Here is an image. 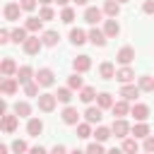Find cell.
Wrapping results in <instances>:
<instances>
[{
  "label": "cell",
  "mask_w": 154,
  "mask_h": 154,
  "mask_svg": "<svg viewBox=\"0 0 154 154\" xmlns=\"http://www.w3.org/2000/svg\"><path fill=\"white\" fill-rule=\"evenodd\" d=\"M55 2H58V5H63V7H67V2H70V0H55Z\"/></svg>",
  "instance_id": "51"
},
{
  "label": "cell",
  "mask_w": 154,
  "mask_h": 154,
  "mask_svg": "<svg viewBox=\"0 0 154 154\" xmlns=\"http://www.w3.org/2000/svg\"><path fill=\"white\" fill-rule=\"evenodd\" d=\"M38 2H41V5H51L53 0H38Z\"/></svg>",
  "instance_id": "52"
},
{
  "label": "cell",
  "mask_w": 154,
  "mask_h": 154,
  "mask_svg": "<svg viewBox=\"0 0 154 154\" xmlns=\"http://www.w3.org/2000/svg\"><path fill=\"white\" fill-rule=\"evenodd\" d=\"M38 87H41L38 82H29V84H24V94H26V96H36V94H38Z\"/></svg>",
  "instance_id": "39"
},
{
  "label": "cell",
  "mask_w": 154,
  "mask_h": 154,
  "mask_svg": "<svg viewBox=\"0 0 154 154\" xmlns=\"http://www.w3.org/2000/svg\"><path fill=\"white\" fill-rule=\"evenodd\" d=\"M17 125H19V116L17 113H5L2 116V130L5 132H14Z\"/></svg>",
  "instance_id": "8"
},
{
  "label": "cell",
  "mask_w": 154,
  "mask_h": 154,
  "mask_svg": "<svg viewBox=\"0 0 154 154\" xmlns=\"http://www.w3.org/2000/svg\"><path fill=\"white\" fill-rule=\"evenodd\" d=\"M142 147H144L147 154H152V152H154V137H144V144H142Z\"/></svg>",
  "instance_id": "44"
},
{
  "label": "cell",
  "mask_w": 154,
  "mask_h": 154,
  "mask_svg": "<svg viewBox=\"0 0 154 154\" xmlns=\"http://www.w3.org/2000/svg\"><path fill=\"white\" fill-rule=\"evenodd\" d=\"M70 154H84V152H79V149H72V152H70Z\"/></svg>",
  "instance_id": "54"
},
{
  "label": "cell",
  "mask_w": 154,
  "mask_h": 154,
  "mask_svg": "<svg viewBox=\"0 0 154 154\" xmlns=\"http://www.w3.org/2000/svg\"><path fill=\"white\" fill-rule=\"evenodd\" d=\"M51 154H67V149H65L63 144H55V147L51 149Z\"/></svg>",
  "instance_id": "47"
},
{
  "label": "cell",
  "mask_w": 154,
  "mask_h": 154,
  "mask_svg": "<svg viewBox=\"0 0 154 154\" xmlns=\"http://www.w3.org/2000/svg\"><path fill=\"white\" fill-rule=\"evenodd\" d=\"M0 72H2L5 77H12V75L17 72V63H14L12 58H5V60L0 63Z\"/></svg>",
  "instance_id": "21"
},
{
  "label": "cell",
  "mask_w": 154,
  "mask_h": 154,
  "mask_svg": "<svg viewBox=\"0 0 154 154\" xmlns=\"http://www.w3.org/2000/svg\"><path fill=\"white\" fill-rule=\"evenodd\" d=\"M55 96H58V101H60V103H70V101H72V91H70V87L58 89V94H55Z\"/></svg>",
  "instance_id": "33"
},
{
  "label": "cell",
  "mask_w": 154,
  "mask_h": 154,
  "mask_svg": "<svg viewBox=\"0 0 154 154\" xmlns=\"http://www.w3.org/2000/svg\"><path fill=\"white\" fill-rule=\"evenodd\" d=\"M142 12H144V14H154V0H144Z\"/></svg>",
  "instance_id": "43"
},
{
  "label": "cell",
  "mask_w": 154,
  "mask_h": 154,
  "mask_svg": "<svg viewBox=\"0 0 154 154\" xmlns=\"http://www.w3.org/2000/svg\"><path fill=\"white\" fill-rule=\"evenodd\" d=\"M101 14H103V12H101L99 7H87V10H84V22H87V24H96V22H101Z\"/></svg>",
  "instance_id": "16"
},
{
  "label": "cell",
  "mask_w": 154,
  "mask_h": 154,
  "mask_svg": "<svg viewBox=\"0 0 154 154\" xmlns=\"http://www.w3.org/2000/svg\"><path fill=\"white\" fill-rule=\"evenodd\" d=\"M106 154H125L123 149H111V152H106Z\"/></svg>",
  "instance_id": "49"
},
{
  "label": "cell",
  "mask_w": 154,
  "mask_h": 154,
  "mask_svg": "<svg viewBox=\"0 0 154 154\" xmlns=\"http://www.w3.org/2000/svg\"><path fill=\"white\" fill-rule=\"evenodd\" d=\"M94 99H96V89H94V87H82V89H79V101L91 103Z\"/></svg>",
  "instance_id": "24"
},
{
  "label": "cell",
  "mask_w": 154,
  "mask_h": 154,
  "mask_svg": "<svg viewBox=\"0 0 154 154\" xmlns=\"http://www.w3.org/2000/svg\"><path fill=\"white\" fill-rule=\"evenodd\" d=\"M132 135H135V137H149V125H147V123H137V125L132 128Z\"/></svg>",
  "instance_id": "35"
},
{
  "label": "cell",
  "mask_w": 154,
  "mask_h": 154,
  "mask_svg": "<svg viewBox=\"0 0 154 154\" xmlns=\"http://www.w3.org/2000/svg\"><path fill=\"white\" fill-rule=\"evenodd\" d=\"M55 103H58V96L55 94H38V108L43 113H51L55 108Z\"/></svg>",
  "instance_id": "1"
},
{
  "label": "cell",
  "mask_w": 154,
  "mask_h": 154,
  "mask_svg": "<svg viewBox=\"0 0 154 154\" xmlns=\"http://www.w3.org/2000/svg\"><path fill=\"white\" fill-rule=\"evenodd\" d=\"M103 34H106L108 38H116V36L120 34V24H118L113 17H111V19H106V22H103Z\"/></svg>",
  "instance_id": "11"
},
{
  "label": "cell",
  "mask_w": 154,
  "mask_h": 154,
  "mask_svg": "<svg viewBox=\"0 0 154 154\" xmlns=\"http://www.w3.org/2000/svg\"><path fill=\"white\" fill-rule=\"evenodd\" d=\"M106 38H108V36L103 34V29H96V26H94V29L89 31V41H91L94 46H99V48L106 46Z\"/></svg>",
  "instance_id": "15"
},
{
  "label": "cell",
  "mask_w": 154,
  "mask_h": 154,
  "mask_svg": "<svg viewBox=\"0 0 154 154\" xmlns=\"http://www.w3.org/2000/svg\"><path fill=\"white\" fill-rule=\"evenodd\" d=\"M31 75H34V70H31L29 65H22V67L17 70V82H19V84H29V82H31Z\"/></svg>",
  "instance_id": "22"
},
{
  "label": "cell",
  "mask_w": 154,
  "mask_h": 154,
  "mask_svg": "<svg viewBox=\"0 0 154 154\" xmlns=\"http://www.w3.org/2000/svg\"><path fill=\"white\" fill-rule=\"evenodd\" d=\"M77 120H79V113H77V108H72V106H65V108H63V123H65V125H77Z\"/></svg>",
  "instance_id": "14"
},
{
  "label": "cell",
  "mask_w": 154,
  "mask_h": 154,
  "mask_svg": "<svg viewBox=\"0 0 154 154\" xmlns=\"http://www.w3.org/2000/svg\"><path fill=\"white\" fill-rule=\"evenodd\" d=\"M14 113H17L19 118H26V116L31 113V106H29L26 101H17V103H14Z\"/></svg>",
  "instance_id": "30"
},
{
  "label": "cell",
  "mask_w": 154,
  "mask_h": 154,
  "mask_svg": "<svg viewBox=\"0 0 154 154\" xmlns=\"http://www.w3.org/2000/svg\"><path fill=\"white\" fill-rule=\"evenodd\" d=\"M19 5H22V10H26V12H31V10L36 7V0H19Z\"/></svg>",
  "instance_id": "45"
},
{
  "label": "cell",
  "mask_w": 154,
  "mask_h": 154,
  "mask_svg": "<svg viewBox=\"0 0 154 154\" xmlns=\"http://www.w3.org/2000/svg\"><path fill=\"white\" fill-rule=\"evenodd\" d=\"M43 46H55L58 41H60V36H58V31H53V29H48V31H43Z\"/></svg>",
  "instance_id": "29"
},
{
  "label": "cell",
  "mask_w": 154,
  "mask_h": 154,
  "mask_svg": "<svg viewBox=\"0 0 154 154\" xmlns=\"http://www.w3.org/2000/svg\"><path fill=\"white\" fill-rule=\"evenodd\" d=\"M26 132H29L31 137H38V135L43 132V123H41L38 118H29V123H26Z\"/></svg>",
  "instance_id": "18"
},
{
  "label": "cell",
  "mask_w": 154,
  "mask_h": 154,
  "mask_svg": "<svg viewBox=\"0 0 154 154\" xmlns=\"http://www.w3.org/2000/svg\"><path fill=\"white\" fill-rule=\"evenodd\" d=\"M111 111H113V116H118V118H123V116H128V113H130V106H128V101L123 99V101H116Z\"/></svg>",
  "instance_id": "26"
},
{
  "label": "cell",
  "mask_w": 154,
  "mask_h": 154,
  "mask_svg": "<svg viewBox=\"0 0 154 154\" xmlns=\"http://www.w3.org/2000/svg\"><path fill=\"white\" fill-rule=\"evenodd\" d=\"M72 67H75V72H87L89 67H91V58L89 55H77L75 60H72Z\"/></svg>",
  "instance_id": "9"
},
{
  "label": "cell",
  "mask_w": 154,
  "mask_h": 154,
  "mask_svg": "<svg viewBox=\"0 0 154 154\" xmlns=\"http://www.w3.org/2000/svg\"><path fill=\"white\" fill-rule=\"evenodd\" d=\"M67 87H70V89H82V77H79V72H75V75L67 79Z\"/></svg>",
  "instance_id": "38"
},
{
  "label": "cell",
  "mask_w": 154,
  "mask_h": 154,
  "mask_svg": "<svg viewBox=\"0 0 154 154\" xmlns=\"http://www.w3.org/2000/svg\"><path fill=\"white\" fill-rule=\"evenodd\" d=\"M17 84H19V82H17V77H5V79H2V84H0V91H2L5 96H12V94L17 91Z\"/></svg>",
  "instance_id": "12"
},
{
  "label": "cell",
  "mask_w": 154,
  "mask_h": 154,
  "mask_svg": "<svg viewBox=\"0 0 154 154\" xmlns=\"http://www.w3.org/2000/svg\"><path fill=\"white\" fill-rule=\"evenodd\" d=\"M75 2H77V5H87L89 0H75Z\"/></svg>",
  "instance_id": "53"
},
{
  "label": "cell",
  "mask_w": 154,
  "mask_h": 154,
  "mask_svg": "<svg viewBox=\"0 0 154 154\" xmlns=\"http://www.w3.org/2000/svg\"><path fill=\"white\" fill-rule=\"evenodd\" d=\"M137 87H140L142 91H154V77H149V75H142Z\"/></svg>",
  "instance_id": "32"
},
{
  "label": "cell",
  "mask_w": 154,
  "mask_h": 154,
  "mask_svg": "<svg viewBox=\"0 0 154 154\" xmlns=\"http://www.w3.org/2000/svg\"><path fill=\"white\" fill-rule=\"evenodd\" d=\"M7 41H12V34H10L7 29H2V31H0V43H7Z\"/></svg>",
  "instance_id": "46"
},
{
  "label": "cell",
  "mask_w": 154,
  "mask_h": 154,
  "mask_svg": "<svg viewBox=\"0 0 154 154\" xmlns=\"http://www.w3.org/2000/svg\"><path fill=\"white\" fill-rule=\"evenodd\" d=\"M118 2H130V0H118Z\"/></svg>",
  "instance_id": "55"
},
{
  "label": "cell",
  "mask_w": 154,
  "mask_h": 154,
  "mask_svg": "<svg viewBox=\"0 0 154 154\" xmlns=\"http://www.w3.org/2000/svg\"><path fill=\"white\" fill-rule=\"evenodd\" d=\"M99 75L103 77V79H113L116 77V67H113V63H101V67H99Z\"/></svg>",
  "instance_id": "23"
},
{
  "label": "cell",
  "mask_w": 154,
  "mask_h": 154,
  "mask_svg": "<svg viewBox=\"0 0 154 154\" xmlns=\"http://www.w3.org/2000/svg\"><path fill=\"white\" fill-rule=\"evenodd\" d=\"M116 60H118L120 65H130V63L135 60V48H132V46H123V48L118 51Z\"/></svg>",
  "instance_id": "5"
},
{
  "label": "cell",
  "mask_w": 154,
  "mask_h": 154,
  "mask_svg": "<svg viewBox=\"0 0 154 154\" xmlns=\"http://www.w3.org/2000/svg\"><path fill=\"white\" fill-rule=\"evenodd\" d=\"M101 111L103 108H99V106H89L87 111H84V118H87V123H101Z\"/></svg>",
  "instance_id": "17"
},
{
  "label": "cell",
  "mask_w": 154,
  "mask_h": 154,
  "mask_svg": "<svg viewBox=\"0 0 154 154\" xmlns=\"http://www.w3.org/2000/svg\"><path fill=\"white\" fill-rule=\"evenodd\" d=\"M12 152H14V154H24V152H26V142H24V140H14V142H12Z\"/></svg>",
  "instance_id": "40"
},
{
  "label": "cell",
  "mask_w": 154,
  "mask_h": 154,
  "mask_svg": "<svg viewBox=\"0 0 154 154\" xmlns=\"http://www.w3.org/2000/svg\"><path fill=\"white\" fill-rule=\"evenodd\" d=\"M94 135H96V142H106V140L113 135V130H111V128H106V125H99Z\"/></svg>",
  "instance_id": "31"
},
{
  "label": "cell",
  "mask_w": 154,
  "mask_h": 154,
  "mask_svg": "<svg viewBox=\"0 0 154 154\" xmlns=\"http://www.w3.org/2000/svg\"><path fill=\"white\" fill-rule=\"evenodd\" d=\"M87 154H106V152H103L101 142H91V144L87 147Z\"/></svg>",
  "instance_id": "42"
},
{
  "label": "cell",
  "mask_w": 154,
  "mask_h": 154,
  "mask_svg": "<svg viewBox=\"0 0 154 154\" xmlns=\"http://www.w3.org/2000/svg\"><path fill=\"white\" fill-rule=\"evenodd\" d=\"M24 29L31 31V34H38V31L43 29V19H41V17H29L26 24H24Z\"/></svg>",
  "instance_id": "20"
},
{
  "label": "cell",
  "mask_w": 154,
  "mask_h": 154,
  "mask_svg": "<svg viewBox=\"0 0 154 154\" xmlns=\"http://www.w3.org/2000/svg\"><path fill=\"white\" fill-rule=\"evenodd\" d=\"M130 113L135 116V120H140V123H144V120L149 118V106H147V103H135V106L130 108Z\"/></svg>",
  "instance_id": "10"
},
{
  "label": "cell",
  "mask_w": 154,
  "mask_h": 154,
  "mask_svg": "<svg viewBox=\"0 0 154 154\" xmlns=\"http://www.w3.org/2000/svg\"><path fill=\"white\" fill-rule=\"evenodd\" d=\"M19 12H22V5H19V2H7V5H5V10H2V14H5V19H7V22L19 19Z\"/></svg>",
  "instance_id": "6"
},
{
  "label": "cell",
  "mask_w": 154,
  "mask_h": 154,
  "mask_svg": "<svg viewBox=\"0 0 154 154\" xmlns=\"http://www.w3.org/2000/svg\"><path fill=\"white\" fill-rule=\"evenodd\" d=\"M103 12L116 19V17L120 14V2H118V0H106V2H103Z\"/></svg>",
  "instance_id": "19"
},
{
  "label": "cell",
  "mask_w": 154,
  "mask_h": 154,
  "mask_svg": "<svg viewBox=\"0 0 154 154\" xmlns=\"http://www.w3.org/2000/svg\"><path fill=\"white\" fill-rule=\"evenodd\" d=\"M116 79H118L120 84H130V82L135 79V70L128 67V65H123L120 70H116Z\"/></svg>",
  "instance_id": "7"
},
{
  "label": "cell",
  "mask_w": 154,
  "mask_h": 154,
  "mask_svg": "<svg viewBox=\"0 0 154 154\" xmlns=\"http://www.w3.org/2000/svg\"><path fill=\"white\" fill-rule=\"evenodd\" d=\"M36 82H38L41 87H51V84L55 82V75H53V70H51V67H41V70L36 72Z\"/></svg>",
  "instance_id": "4"
},
{
  "label": "cell",
  "mask_w": 154,
  "mask_h": 154,
  "mask_svg": "<svg viewBox=\"0 0 154 154\" xmlns=\"http://www.w3.org/2000/svg\"><path fill=\"white\" fill-rule=\"evenodd\" d=\"M140 87H135V84H123V89H120V96L125 99V101H135L137 96H140Z\"/></svg>",
  "instance_id": "13"
},
{
  "label": "cell",
  "mask_w": 154,
  "mask_h": 154,
  "mask_svg": "<svg viewBox=\"0 0 154 154\" xmlns=\"http://www.w3.org/2000/svg\"><path fill=\"white\" fill-rule=\"evenodd\" d=\"M113 103H116V101L111 99L108 91H101V94L96 96V106H99V108H113Z\"/></svg>",
  "instance_id": "25"
},
{
  "label": "cell",
  "mask_w": 154,
  "mask_h": 154,
  "mask_svg": "<svg viewBox=\"0 0 154 154\" xmlns=\"http://www.w3.org/2000/svg\"><path fill=\"white\" fill-rule=\"evenodd\" d=\"M91 135V123H77V137L87 140Z\"/></svg>",
  "instance_id": "34"
},
{
  "label": "cell",
  "mask_w": 154,
  "mask_h": 154,
  "mask_svg": "<svg viewBox=\"0 0 154 154\" xmlns=\"http://www.w3.org/2000/svg\"><path fill=\"white\" fill-rule=\"evenodd\" d=\"M29 154H46V149H43V147H31Z\"/></svg>",
  "instance_id": "48"
},
{
  "label": "cell",
  "mask_w": 154,
  "mask_h": 154,
  "mask_svg": "<svg viewBox=\"0 0 154 154\" xmlns=\"http://www.w3.org/2000/svg\"><path fill=\"white\" fill-rule=\"evenodd\" d=\"M24 53H29V55H36L38 51H41V46H43V38H38V36H29L24 43Z\"/></svg>",
  "instance_id": "3"
},
{
  "label": "cell",
  "mask_w": 154,
  "mask_h": 154,
  "mask_svg": "<svg viewBox=\"0 0 154 154\" xmlns=\"http://www.w3.org/2000/svg\"><path fill=\"white\" fill-rule=\"evenodd\" d=\"M60 19H63L65 24H72V19H75V10H72V7H63V12H60Z\"/></svg>",
  "instance_id": "37"
},
{
  "label": "cell",
  "mask_w": 154,
  "mask_h": 154,
  "mask_svg": "<svg viewBox=\"0 0 154 154\" xmlns=\"http://www.w3.org/2000/svg\"><path fill=\"white\" fill-rule=\"evenodd\" d=\"M87 38H89V34H84L82 29H72V31H70V41H72L75 46H82Z\"/></svg>",
  "instance_id": "28"
},
{
  "label": "cell",
  "mask_w": 154,
  "mask_h": 154,
  "mask_svg": "<svg viewBox=\"0 0 154 154\" xmlns=\"http://www.w3.org/2000/svg\"><path fill=\"white\" fill-rule=\"evenodd\" d=\"M26 38H29V36H26V29H22V26H19V29H14V31H12V41H14V43H24Z\"/></svg>",
  "instance_id": "36"
},
{
  "label": "cell",
  "mask_w": 154,
  "mask_h": 154,
  "mask_svg": "<svg viewBox=\"0 0 154 154\" xmlns=\"http://www.w3.org/2000/svg\"><path fill=\"white\" fill-rule=\"evenodd\" d=\"M0 154H7V144H0Z\"/></svg>",
  "instance_id": "50"
},
{
  "label": "cell",
  "mask_w": 154,
  "mask_h": 154,
  "mask_svg": "<svg viewBox=\"0 0 154 154\" xmlns=\"http://www.w3.org/2000/svg\"><path fill=\"white\" fill-rule=\"evenodd\" d=\"M111 130H113V135L116 137H128L130 132H132V128L128 125V120H123V118H118V120H113V125H111Z\"/></svg>",
  "instance_id": "2"
},
{
  "label": "cell",
  "mask_w": 154,
  "mask_h": 154,
  "mask_svg": "<svg viewBox=\"0 0 154 154\" xmlns=\"http://www.w3.org/2000/svg\"><path fill=\"white\" fill-rule=\"evenodd\" d=\"M38 17H41L43 22H48V19H53L55 14H53V10H51L48 5H43V7H41V12H38Z\"/></svg>",
  "instance_id": "41"
},
{
  "label": "cell",
  "mask_w": 154,
  "mask_h": 154,
  "mask_svg": "<svg viewBox=\"0 0 154 154\" xmlns=\"http://www.w3.org/2000/svg\"><path fill=\"white\" fill-rule=\"evenodd\" d=\"M140 144H137V137H125L123 140V152L125 154H137Z\"/></svg>",
  "instance_id": "27"
}]
</instances>
